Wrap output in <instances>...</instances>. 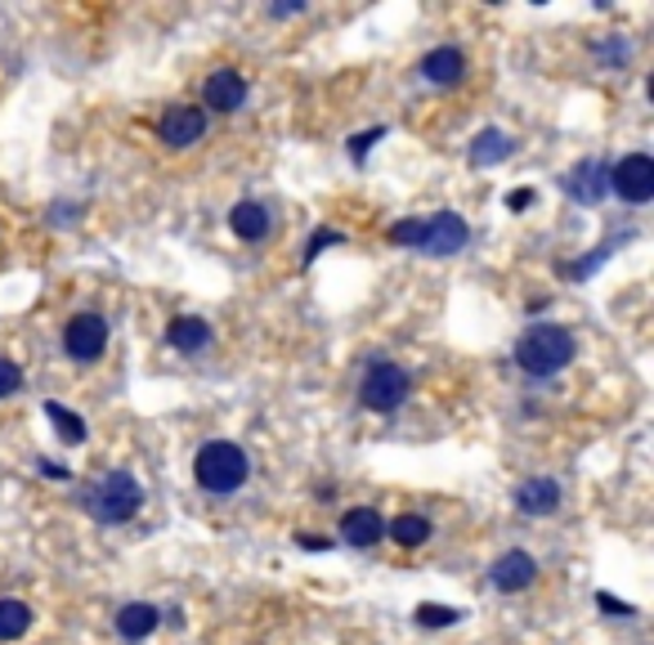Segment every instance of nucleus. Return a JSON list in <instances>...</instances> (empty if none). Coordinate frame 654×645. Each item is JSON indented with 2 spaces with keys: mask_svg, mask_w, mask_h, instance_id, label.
I'll return each mask as SVG.
<instances>
[{
  "mask_svg": "<svg viewBox=\"0 0 654 645\" xmlns=\"http://www.w3.org/2000/svg\"><path fill=\"white\" fill-rule=\"evenodd\" d=\"M574 359H579V337L565 322H533L515 341V368L533 381H548V377L565 372Z\"/></svg>",
  "mask_w": 654,
  "mask_h": 645,
  "instance_id": "f257e3e1",
  "label": "nucleus"
},
{
  "mask_svg": "<svg viewBox=\"0 0 654 645\" xmlns=\"http://www.w3.org/2000/svg\"><path fill=\"white\" fill-rule=\"evenodd\" d=\"M81 506L108 524V529H117V524H131L140 511H144V489L140 480L126 471V467H113V471H103L94 484L81 489Z\"/></svg>",
  "mask_w": 654,
  "mask_h": 645,
  "instance_id": "f03ea898",
  "label": "nucleus"
},
{
  "mask_svg": "<svg viewBox=\"0 0 654 645\" xmlns=\"http://www.w3.org/2000/svg\"><path fill=\"white\" fill-rule=\"evenodd\" d=\"M193 480L211 498H229L252 480V458L234 440H206L193 458Z\"/></svg>",
  "mask_w": 654,
  "mask_h": 645,
  "instance_id": "7ed1b4c3",
  "label": "nucleus"
},
{
  "mask_svg": "<svg viewBox=\"0 0 654 645\" xmlns=\"http://www.w3.org/2000/svg\"><path fill=\"white\" fill-rule=\"evenodd\" d=\"M408 390H412V381H408V372L395 359H377L359 377V403L368 412H395V408H403Z\"/></svg>",
  "mask_w": 654,
  "mask_h": 645,
  "instance_id": "20e7f679",
  "label": "nucleus"
},
{
  "mask_svg": "<svg viewBox=\"0 0 654 645\" xmlns=\"http://www.w3.org/2000/svg\"><path fill=\"white\" fill-rule=\"evenodd\" d=\"M108 350V318L94 309H81L63 322V355L72 364H99Z\"/></svg>",
  "mask_w": 654,
  "mask_h": 645,
  "instance_id": "39448f33",
  "label": "nucleus"
},
{
  "mask_svg": "<svg viewBox=\"0 0 654 645\" xmlns=\"http://www.w3.org/2000/svg\"><path fill=\"white\" fill-rule=\"evenodd\" d=\"M206 126H211V117L202 113L197 103H166V113H162V122H157V140H162L166 149L184 153V149H193V144L206 140Z\"/></svg>",
  "mask_w": 654,
  "mask_h": 645,
  "instance_id": "423d86ee",
  "label": "nucleus"
},
{
  "mask_svg": "<svg viewBox=\"0 0 654 645\" xmlns=\"http://www.w3.org/2000/svg\"><path fill=\"white\" fill-rule=\"evenodd\" d=\"M467 243H471V225L462 221L458 211H435V215H426V229H421V247L417 252H426V256H458V252H467Z\"/></svg>",
  "mask_w": 654,
  "mask_h": 645,
  "instance_id": "0eeeda50",
  "label": "nucleus"
},
{
  "mask_svg": "<svg viewBox=\"0 0 654 645\" xmlns=\"http://www.w3.org/2000/svg\"><path fill=\"white\" fill-rule=\"evenodd\" d=\"M247 103V76L238 72V68H215L211 76H206V85H202V113L211 117V113H221V117H234L238 108Z\"/></svg>",
  "mask_w": 654,
  "mask_h": 645,
  "instance_id": "6e6552de",
  "label": "nucleus"
},
{
  "mask_svg": "<svg viewBox=\"0 0 654 645\" xmlns=\"http://www.w3.org/2000/svg\"><path fill=\"white\" fill-rule=\"evenodd\" d=\"M610 193H619L627 206H645L654 197V162H650V153H627L610 171Z\"/></svg>",
  "mask_w": 654,
  "mask_h": 645,
  "instance_id": "1a4fd4ad",
  "label": "nucleus"
},
{
  "mask_svg": "<svg viewBox=\"0 0 654 645\" xmlns=\"http://www.w3.org/2000/svg\"><path fill=\"white\" fill-rule=\"evenodd\" d=\"M538 561L529 556V552H520V547H511V552H502L493 565H489V587L493 592H502V596H515V592H524V587H533L538 583Z\"/></svg>",
  "mask_w": 654,
  "mask_h": 645,
  "instance_id": "9d476101",
  "label": "nucleus"
},
{
  "mask_svg": "<svg viewBox=\"0 0 654 645\" xmlns=\"http://www.w3.org/2000/svg\"><path fill=\"white\" fill-rule=\"evenodd\" d=\"M561 502H565V493H561V484H556V480H548V475L520 480V484H515V493H511V506H515L520 515H529V520H548V515H556V511H561Z\"/></svg>",
  "mask_w": 654,
  "mask_h": 645,
  "instance_id": "9b49d317",
  "label": "nucleus"
},
{
  "mask_svg": "<svg viewBox=\"0 0 654 645\" xmlns=\"http://www.w3.org/2000/svg\"><path fill=\"white\" fill-rule=\"evenodd\" d=\"M229 229H234L238 243L256 247V243H265V238L274 234V211H269L265 202H256V197H243V202H234V211H229Z\"/></svg>",
  "mask_w": 654,
  "mask_h": 645,
  "instance_id": "f8f14e48",
  "label": "nucleus"
},
{
  "mask_svg": "<svg viewBox=\"0 0 654 645\" xmlns=\"http://www.w3.org/2000/svg\"><path fill=\"white\" fill-rule=\"evenodd\" d=\"M113 627H117L122 641L140 645V641H149V636L162 627V605H153V601H126V605L117 610Z\"/></svg>",
  "mask_w": 654,
  "mask_h": 645,
  "instance_id": "ddd939ff",
  "label": "nucleus"
},
{
  "mask_svg": "<svg viewBox=\"0 0 654 645\" xmlns=\"http://www.w3.org/2000/svg\"><path fill=\"white\" fill-rule=\"evenodd\" d=\"M341 543H350V547H377V543H386L381 511L377 506H350L341 515Z\"/></svg>",
  "mask_w": 654,
  "mask_h": 645,
  "instance_id": "4468645a",
  "label": "nucleus"
},
{
  "mask_svg": "<svg viewBox=\"0 0 654 645\" xmlns=\"http://www.w3.org/2000/svg\"><path fill=\"white\" fill-rule=\"evenodd\" d=\"M417 72H421V81L449 90V85H458V81L467 76V54H462L458 45H435V50L421 59Z\"/></svg>",
  "mask_w": 654,
  "mask_h": 645,
  "instance_id": "2eb2a0df",
  "label": "nucleus"
},
{
  "mask_svg": "<svg viewBox=\"0 0 654 645\" xmlns=\"http://www.w3.org/2000/svg\"><path fill=\"white\" fill-rule=\"evenodd\" d=\"M166 346L175 355H202L211 346V322L197 318V314H175L166 322Z\"/></svg>",
  "mask_w": 654,
  "mask_h": 645,
  "instance_id": "dca6fc26",
  "label": "nucleus"
},
{
  "mask_svg": "<svg viewBox=\"0 0 654 645\" xmlns=\"http://www.w3.org/2000/svg\"><path fill=\"white\" fill-rule=\"evenodd\" d=\"M565 193H570L574 202H587V206H596V202L610 193V171H605L601 162H583V166H574V171H570V180H565Z\"/></svg>",
  "mask_w": 654,
  "mask_h": 645,
  "instance_id": "f3484780",
  "label": "nucleus"
},
{
  "mask_svg": "<svg viewBox=\"0 0 654 645\" xmlns=\"http://www.w3.org/2000/svg\"><path fill=\"white\" fill-rule=\"evenodd\" d=\"M386 538L395 547H426L430 538H435V524L426 520V515H417V511H403V515H395L390 524H386Z\"/></svg>",
  "mask_w": 654,
  "mask_h": 645,
  "instance_id": "a211bd4d",
  "label": "nucleus"
},
{
  "mask_svg": "<svg viewBox=\"0 0 654 645\" xmlns=\"http://www.w3.org/2000/svg\"><path fill=\"white\" fill-rule=\"evenodd\" d=\"M511 153H515V140H511L507 131L489 126V131H480L476 144H471V166H498V162H507Z\"/></svg>",
  "mask_w": 654,
  "mask_h": 645,
  "instance_id": "6ab92c4d",
  "label": "nucleus"
},
{
  "mask_svg": "<svg viewBox=\"0 0 654 645\" xmlns=\"http://www.w3.org/2000/svg\"><path fill=\"white\" fill-rule=\"evenodd\" d=\"M32 632V605L19 596L0 601V641H23Z\"/></svg>",
  "mask_w": 654,
  "mask_h": 645,
  "instance_id": "aec40b11",
  "label": "nucleus"
},
{
  "mask_svg": "<svg viewBox=\"0 0 654 645\" xmlns=\"http://www.w3.org/2000/svg\"><path fill=\"white\" fill-rule=\"evenodd\" d=\"M45 417L59 426V440H63V444H85L90 430H85V421H81L76 412H68L63 403H54V399H50V403H45Z\"/></svg>",
  "mask_w": 654,
  "mask_h": 645,
  "instance_id": "412c9836",
  "label": "nucleus"
},
{
  "mask_svg": "<svg viewBox=\"0 0 654 645\" xmlns=\"http://www.w3.org/2000/svg\"><path fill=\"white\" fill-rule=\"evenodd\" d=\"M462 618V610H453V605H421L417 610V623L421 627H453Z\"/></svg>",
  "mask_w": 654,
  "mask_h": 645,
  "instance_id": "4be33fe9",
  "label": "nucleus"
},
{
  "mask_svg": "<svg viewBox=\"0 0 654 645\" xmlns=\"http://www.w3.org/2000/svg\"><path fill=\"white\" fill-rule=\"evenodd\" d=\"M421 229H426V221H399V225H390V243L395 247H421Z\"/></svg>",
  "mask_w": 654,
  "mask_h": 645,
  "instance_id": "5701e85b",
  "label": "nucleus"
},
{
  "mask_svg": "<svg viewBox=\"0 0 654 645\" xmlns=\"http://www.w3.org/2000/svg\"><path fill=\"white\" fill-rule=\"evenodd\" d=\"M19 390H23V368H19L14 359L0 355V399H10V395H19Z\"/></svg>",
  "mask_w": 654,
  "mask_h": 645,
  "instance_id": "b1692460",
  "label": "nucleus"
},
{
  "mask_svg": "<svg viewBox=\"0 0 654 645\" xmlns=\"http://www.w3.org/2000/svg\"><path fill=\"white\" fill-rule=\"evenodd\" d=\"M337 243H341V234H337V229H318V234L309 238V247H305V265H314L327 247H337Z\"/></svg>",
  "mask_w": 654,
  "mask_h": 645,
  "instance_id": "393cba45",
  "label": "nucleus"
},
{
  "mask_svg": "<svg viewBox=\"0 0 654 645\" xmlns=\"http://www.w3.org/2000/svg\"><path fill=\"white\" fill-rule=\"evenodd\" d=\"M596 54L614 68V63H627V54H632V50H627V41H601V45H596Z\"/></svg>",
  "mask_w": 654,
  "mask_h": 645,
  "instance_id": "a878e982",
  "label": "nucleus"
},
{
  "mask_svg": "<svg viewBox=\"0 0 654 645\" xmlns=\"http://www.w3.org/2000/svg\"><path fill=\"white\" fill-rule=\"evenodd\" d=\"M596 605H601L605 614H619V618H632V614H636V610H632L627 601H614L610 592H601V596H596Z\"/></svg>",
  "mask_w": 654,
  "mask_h": 645,
  "instance_id": "bb28decb",
  "label": "nucleus"
},
{
  "mask_svg": "<svg viewBox=\"0 0 654 645\" xmlns=\"http://www.w3.org/2000/svg\"><path fill=\"white\" fill-rule=\"evenodd\" d=\"M381 135H386L381 126H377V131H368V135H355V140H350V153H355V162H364V153H368V149H372V140H381Z\"/></svg>",
  "mask_w": 654,
  "mask_h": 645,
  "instance_id": "cd10ccee",
  "label": "nucleus"
},
{
  "mask_svg": "<svg viewBox=\"0 0 654 645\" xmlns=\"http://www.w3.org/2000/svg\"><path fill=\"white\" fill-rule=\"evenodd\" d=\"M37 471L50 475V480H72V471H68L63 462H50V458H37Z\"/></svg>",
  "mask_w": 654,
  "mask_h": 645,
  "instance_id": "c85d7f7f",
  "label": "nucleus"
},
{
  "mask_svg": "<svg viewBox=\"0 0 654 645\" xmlns=\"http://www.w3.org/2000/svg\"><path fill=\"white\" fill-rule=\"evenodd\" d=\"M300 547H305V552H327V547H333V538H323V533H300Z\"/></svg>",
  "mask_w": 654,
  "mask_h": 645,
  "instance_id": "c756f323",
  "label": "nucleus"
},
{
  "mask_svg": "<svg viewBox=\"0 0 654 645\" xmlns=\"http://www.w3.org/2000/svg\"><path fill=\"white\" fill-rule=\"evenodd\" d=\"M507 206H511V211H529V206H533V193H529V188H520V193H507Z\"/></svg>",
  "mask_w": 654,
  "mask_h": 645,
  "instance_id": "7c9ffc66",
  "label": "nucleus"
},
{
  "mask_svg": "<svg viewBox=\"0 0 654 645\" xmlns=\"http://www.w3.org/2000/svg\"><path fill=\"white\" fill-rule=\"evenodd\" d=\"M296 14H305V6H278L274 10V19H296Z\"/></svg>",
  "mask_w": 654,
  "mask_h": 645,
  "instance_id": "2f4dec72",
  "label": "nucleus"
}]
</instances>
